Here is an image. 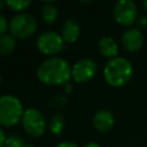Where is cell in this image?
Masks as SVG:
<instances>
[{
  "label": "cell",
  "mask_w": 147,
  "mask_h": 147,
  "mask_svg": "<svg viewBox=\"0 0 147 147\" xmlns=\"http://www.w3.org/2000/svg\"><path fill=\"white\" fill-rule=\"evenodd\" d=\"M37 77L46 85H62L70 79L71 68L64 59L51 57L38 67Z\"/></svg>",
  "instance_id": "cell-1"
},
{
  "label": "cell",
  "mask_w": 147,
  "mask_h": 147,
  "mask_svg": "<svg viewBox=\"0 0 147 147\" xmlns=\"http://www.w3.org/2000/svg\"><path fill=\"white\" fill-rule=\"evenodd\" d=\"M132 74L133 68L131 62L122 56H116L109 60L103 69L105 80L114 87H119L129 83Z\"/></svg>",
  "instance_id": "cell-2"
},
{
  "label": "cell",
  "mask_w": 147,
  "mask_h": 147,
  "mask_svg": "<svg viewBox=\"0 0 147 147\" xmlns=\"http://www.w3.org/2000/svg\"><path fill=\"white\" fill-rule=\"evenodd\" d=\"M24 114L23 106L18 98L14 95H2L0 98V124L2 126H13Z\"/></svg>",
  "instance_id": "cell-3"
},
{
  "label": "cell",
  "mask_w": 147,
  "mask_h": 147,
  "mask_svg": "<svg viewBox=\"0 0 147 147\" xmlns=\"http://www.w3.org/2000/svg\"><path fill=\"white\" fill-rule=\"evenodd\" d=\"M37 29V21L31 14L22 13L14 16L9 23V30L11 36L18 39H25L30 37Z\"/></svg>",
  "instance_id": "cell-4"
},
{
  "label": "cell",
  "mask_w": 147,
  "mask_h": 147,
  "mask_svg": "<svg viewBox=\"0 0 147 147\" xmlns=\"http://www.w3.org/2000/svg\"><path fill=\"white\" fill-rule=\"evenodd\" d=\"M22 125L25 132L31 137H40L46 130V119L38 109L28 108L24 110Z\"/></svg>",
  "instance_id": "cell-5"
},
{
  "label": "cell",
  "mask_w": 147,
  "mask_h": 147,
  "mask_svg": "<svg viewBox=\"0 0 147 147\" xmlns=\"http://www.w3.org/2000/svg\"><path fill=\"white\" fill-rule=\"evenodd\" d=\"M63 44L64 40L62 36L54 31L42 32L37 39L38 49L46 55H53L59 53L63 48Z\"/></svg>",
  "instance_id": "cell-6"
},
{
  "label": "cell",
  "mask_w": 147,
  "mask_h": 147,
  "mask_svg": "<svg viewBox=\"0 0 147 147\" xmlns=\"http://www.w3.org/2000/svg\"><path fill=\"white\" fill-rule=\"evenodd\" d=\"M114 17L121 25H131L137 18V6L131 0H119L114 6Z\"/></svg>",
  "instance_id": "cell-7"
},
{
  "label": "cell",
  "mask_w": 147,
  "mask_h": 147,
  "mask_svg": "<svg viewBox=\"0 0 147 147\" xmlns=\"http://www.w3.org/2000/svg\"><path fill=\"white\" fill-rule=\"evenodd\" d=\"M95 61L90 57H84L77 61L71 68V77L76 83H86L95 75Z\"/></svg>",
  "instance_id": "cell-8"
},
{
  "label": "cell",
  "mask_w": 147,
  "mask_h": 147,
  "mask_svg": "<svg viewBox=\"0 0 147 147\" xmlns=\"http://www.w3.org/2000/svg\"><path fill=\"white\" fill-rule=\"evenodd\" d=\"M122 44L126 51L137 52L141 48L144 44V36L140 30L136 28H130L124 32L122 37Z\"/></svg>",
  "instance_id": "cell-9"
},
{
  "label": "cell",
  "mask_w": 147,
  "mask_h": 147,
  "mask_svg": "<svg viewBox=\"0 0 147 147\" xmlns=\"http://www.w3.org/2000/svg\"><path fill=\"white\" fill-rule=\"evenodd\" d=\"M93 125L100 132H108L114 125V116L108 110H99L93 116Z\"/></svg>",
  "instance_id": "cell-10"
},
{
  "label": "cell",
  "mask_w": 147,
  "mask_h": 147,
  "mask_svg": "<svg viewBox=\"0 0 147 147\" xmlns=\"http://www.w3.org/2000/svg\"><path fill=\"white\" fill-rule=\"evenodd\" d=\"M79 34H80L79 24L75 20H67L61 30V36L63 40L67 42H74L78 39Z\"/></svg>",
  "instance_id": "cell-11"
},
{
  "label": "cell",
  "mask_w": 147,
  "mask_h": 147,
  "mask_svg": "<svg viewBox=\"0 0 147 147\" xmlns=\"http://www.w3.org/2000/svg\"><path fill=\"white\" fill-rule=\"evenodd\" d=\"M99 51L100 53L106 56L109 57L110 60L116 57L117 53H118V45L117 42L111 38V37H103L99 40Z\"/></svg>",
  "instance_id": "cell-12"
},
{
  "label": "cell",
  "mask_w": 147,
  "mask_h": 147,
  "mask_svg": "<svg viewBox=\"0 0 147 147\" xmlns=\"http://www.w3.org/2000/svg\"><path fill=\"white\" fill-rule=\"evenodd\" d=\"M41 17L45 23L52 24L57 17V8L53 2H45L41 7Z\"/></svg>",
  "instance_id": "cell-13"
},
{
  "label": "cell",
  "mask_w": 147,
  "mask_h": 147,
  "mask_svg": "<svg viewBox=\"0 0 147 147\" xmlns=\"http://www.w3.org/2000/svg\"><path fill=\"white\" fill-rule=\"evenodd\" d=\"M15 46H16V41H15L14 36H11V34L1 36V38H0V53L2 55L10 54L14 51Z\"/></svg>",
  "instance_id": "cell-14"
},
{
  "label": "cell",
  "mask_w": 147,
  "mask_h": 147,
  "mask_svg": "<svg viewBox=\"0 0 147 147\" xmlns=\"http://www.w3.org/2000/svg\"><path fill=\"white\" fill-rule=\"evenodd\" d=\"M63 126H64V119H63V116L61 114H55L52 119H51V123H49V130L52 133L54 134H60L63 130Z\"/></svg>",
  "instance_id": "cell-15"
},
{
  "label": "cell",
  "mask_w": 147,
  "mask_h": 147,
  "mask_svg": "<svg viewBox=\"0 0 147 147\" xmlns=\"http://www.w3.org/2000/svg\"><path fill=\"white\" fill-rule=\"evenodd\" d=\"M30 3H31L30 0H8V1H6V5L16 11L25 9Z\"/></svg>",
  "instance_id": "cell-16"
},
{
  "label": "cell",
  "mask_w": 147,
  "mask_h": 147,
  "mask_svg": "<svg viewBox=\"0 0 147 147\" xmlns=\"http://www.w3.org/2000/svg\"><path fill=\"white\" fill-rule=\"evenodd\" d=\"M3 147H24L23 140L17 136H9Z\"/></svg>",
  "instance_id": "cell-17"
},
{
  "label": "cell",
  "mask_w": 147,
  "mask_h": 147,
  "mask_svg": "<svg viewBox=\"0 0 147 147\" xmlns=\"http://www.w3.org/2000/svg\"><path fill=\"white\" fill-rule=\"evenodd\" d=\"M8 23H7V20L6 17L3 16H0V34L1 36H5L6 34V31L8 30Z\"/></svg>",
  "instance_id": "cell-18"
},
{
  "label": "cell",
  "mask_w": 147,
  "mask_h": 147,
  "mask_svg": "<svg viewBox=\"0 0 147 147\" xmlns=\"http://www.w3.org/2000/svg\"><path fill=\"white\" fill-rule=\"evenodd\" d=\"M56 147H78V146L74 142H70V141H63V142H60Z\"/></svg>",
  "instance_id": "cell-19"
},
{
  "label": "cell",
  "mask_w": 147,
  "mask_h": 147,
  "mask_svg": "<svg viewBox=\"0 0 147 147\" xmlns=\"http://www.w3.org/2000/svg\"><path fill=\"white\" fill-rule=\"evenodd\" d=\"M6 140H7V138H6V136H5L3 130L1 129V130H0V147H3V146H5Z\"/></svg>",
  "instance_id": "cell-20"
},
{
  "label": "cell",
  "mask_w": 147,
  "mask_h": 147,
  "mask_svg": "<svg viewBox=\"0 0 147 147\" xmlns=\"http://www.w3.org/2000/svg\"><path fill=\"white\" fill-rule=\"evenodd\" d=\"M139 23H140L141 28H147V17H146V16H142V17L140 18Z\"/></svg>",
  "instance_id": "cell-21"
},
{
  "label": "cell",
  "mask_w": 147,
  "mask_h": 147,
  "mask_svg": "<svg viewBox=\"0 0 147 147\" xmlns=\"http://www.w3.org/2000/svg\"><path fill=\"white\" fill-rule=\"evenodd\" d=\"M84 147H101V146L98 145V144H95V142H90V144H86Z\"/></svg>",
  "instance_id": "cell-22"
},
{
  "label": "cell",
  "mask_w": 147,
  "mask_h": 147,
  "mask_svg": "<svg viewBox=\"0 0 147 147\" xmlns=\"http://www.w3.org/2000/svg\"><path fill=\"white\" fill-rule=\"evenodd\" d=\"M144 8H145V10L147 11V0L144 1Z\"/></svg>",
  "instance_id": "cell-23"
},
{
  "label": "cell",
  "mask_w": 147,
  "mask_h": 147,
  "mask_svg": "<svg viewBox=\"0 0 147 147\" xmlns=\"http://www.w3.org/2000/svg\"><path fill=\"white\" fill-rule=\"evenodd\" d=\"M24 147H33V146H31V145H28V146H24Z\"/></svg>",
  "instance_id": "cell-24"
}]
</instances>
